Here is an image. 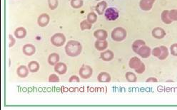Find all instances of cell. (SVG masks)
<instances>
[{"instance_id":"f1b7e54d","label":"cell","mask_w":177,"mask_h":110,"mask_svg":"<svg viewBox=\"0 0 177 110\" xmlns=\"http://www.w3.org/2000/svg\"><path fill=\"white\" fill-rule=\"evenodd\" d=\"M48 4L49 7L51 10H54L59 5V1L58 0H48Z\"/></svg>"},{"instance_id":"277c9868","label":"cell","mask_w":177,"mask_h":110,"mask_svg":"<svg viewBox=\"0 0 177 110\" xmlns=\"http://www.w3.org/2000/svg\"><path fill=\"white\" fill-rule=\"evenodd\" d=\"M51 43L53 46L56 47H61L64 46L66 42V37L61 33H56L54 34L51 38Z\"/></svg>"},{"instance_id":"30bf717a","label":"cell","mask_w":177,"mask_h":110,"mask_svg":"<svg viewBox=\"0 0 177 110\" xmlns=\"http://www.w3.org/2000/svg\"><path fill=\"white\" fill-rule=\"evenodd\" d=\"M22 51L25 56H32L35 54L36 52V48L33 44L28 43V44L24 45L22 48Z\"/></svg>"},{"instance_id":"d6986e66","label":"cell","mask_w":177,"mask_h":110,"mask_svg":"<svg viewBox=\"0 0 177 110\" xmlns=\"http://www.w3.org/2000/svg\"><path fill=\"white\" fill-rule=\"evenodd\" d=\"M152 36L157 39H161L164 37L165 31L163 29L160 28V27H157L152 31Z\"/></svg>"},{"instance_id":"cb8c5ba5","label":"cell","mask_w":177,"mask_h":110,"mask_svg":"<svg viewBox=\"0 0 177 110\" xmlns=\"http://www.w3.org/2000/svg\"><path fill=\"white\" fill-rule=\"evenodd\" d=\"M161 19L165 24H169L172 22L171 18L169 17V11H164L161 14Z\"/></svg>"},{"instance_id":"1f68e13d","label":"cell","mask_w":177,"mask_h":110,"mask_svg":"<svg viewBox=\"0 0 177 110\" xmlns=\"http://www.w3.org/2000/svg\"><path fill=\"white\" fill-rule=\"evenodd\" d=\"M169 17L172 21L177 20V11L172 10L169 12Z\"/></svg>"},{"instance_id":"e0dca14e","label":"cell","mask_w":177,"mask_h":110,"mask_svg":"<svg viewBox=\"0 0 177 110\" xmlns=\"http://www.w3.org/2000/svg\"><path fill=\"white\" fill-rule=\"evenodd\" d=\"M94 36L97 40H106L108 36V33L104 29H98V30L95 31Z\"/></svg>"},{"instance_id":"9a60e30c","label":"cell","mask_w":177,"mask_h":110,"mask_svg":"<svg viewBox=\"0 0 177 110\" xmlns=\"http://www.w3.org/2000/svg\"><path fill=\"white\" fill-rule=\"evenodd\" d=\"M14 35L18 39H22L27 36V30L24 27H18L14 31Z\"/></svg>"},{"instance_id":"4fadbf2b","label":"cell","mask_w":177,"mask_h":110,"mask_svg":"<svg viewBox=\"0 0 177 110\" xmlns=\"http://www.w3.org/2000/svg\"><path fill=\"white\" fill-rule=\"evenodd\" d=\"M30 70H29L28 67L25 65H20L19 67H18L17 70V74L21 78H25L27 77L29 75V72H30Z\"/></svg>"},{"instance_id":"4316f807","label":"cell","mask_w":177,"mask_h":110,"mask_svg":"<svg viewBox=\"0 0 177 110\" xmlns=\"http://www.w3.org/2000/svg\"><path fill=\"white\" fill-rule=\"evenodd\" d=\"M87 21L92 24H94L97 21V15L95 12H89L87 15Z\"/></svg>"},{"instance_id":"5b68a950","label":"cell","mask_w":177,"mask_h":110,"mask_svg":"<svg viewBox=\"0 0 177 110\" xmlns=\"http://www.w3.org/2000/svg\"><path fill=\"white\" fill-rule=\"evenodd\" d=\"M152 55L155 57L158 58L159 60H165L166 58H167L168 56V49L166 48L165 46H159L157 47V48H155L153 51H152Z\"/></svg>"},{"instance_id":"9c48e42d","label":"cell","mask_w":177,"mask_h":110,"mask_svg":"<svg viewBox=\"0 0 177 110\" xmlns=\"http://www.w3.org/2000/svg\"><path fill=\"white\" fill-rule=\"evenodd\" d=\"M156 0H141L139 6L144 11H149L152 9Z\"/></svg>"},{"instance_id":"7c38bea8","label":"cell","mask_w":177,"mask_h":110,"mask_svg":"<svg viewBox=\"0 0 177 110\" xmlns=\"http://www.w3.org/2000/svg\"><path fill=\"white\" fill-rule=\"evenodd\" d=\"M54 71L58 75H64L67 71V66L62 62H59L54 65Z\"/></svg>"},{"instance_id":"ba28073f","label":"cell","mask_w":177,"mask_h":110,"mask_svg":"<svg viewBox=\"0 0 177 110\" xmlns=\"http://www.w3.org/2000/svg\"><path fill=\"white\" fill-rule=\"evenodd\" d=\"M50 21V17L49 15L46 13H44V14H42L41 15H39V17H38V19H37V23H38V25L40 27H45L48 25Z\"/></svg>"},{"instance_id":"603a6c76","label":"cell","mask_w":177,"mask_h":110,"mask_svg":"<svg viewBox=\"0 0 177 110\" xmlns=\"http://www.w3.org/2000/svg\"><path fill=\"white\" fill-rule=\"evenodd\" d=\"M144 45H145V42L144 41H142V40H136L132 44V50L136 53L139 50V48L142 46H144Z\"/></svg>"},{"instance_id":"83f0119b","label":"cell","mask_w":177,"mask_h":110,"mask_svg":"<svg viewBox=\"0 0 177 110\" xmlns=\"http://www.w3.org/2000/svg\"><path fill=\"white\" fill-rule=\"evenodd\" d=\"M125 77H126V79L127 80V81L130 82H136V79H137L135 74L131 72H126Z\"/></svg>"},{"instance_id":"d4e9b609","label":"cell","mask_w":177,"mask_h":110,"mask_svg":"<svg viewBox=\"0 0 177 110\" xmlns=\"http://www.w3.org/2000/svg\"><path fill=\"white\" fill-rule=\"evenodd\" d=\"M83 4H84V2H83L82 0H71V6L72 8H74V9H80L81 7H82Z\"/></svg>"},{"instance_id":"d590c367","label":"cell","mask_w":177,"mask_h":110,"mask_svg":"<svg viewBox=\"0 0 177 110\" xmlns=\"http://www.w3.org/2000/svg\"><path fill=\"white\" fill-rule=\"evenodd\" d=\"M95 1H100V0H95Z\"/></svg>"},{"instance_id":"ac0fdd59","label":"cell","mask_w":177,"mask_h":110,"mask_svg":"<svg viewBox=\"0 0 177 110\" xmlns=\"http://www.w3.org/2000/svg\"><path fill=\"white\" fill-rule=\"evenodd\" d=\"M114 56V53L110 50H107L106 51L102 52L100 55L101 59L104 61H111V60H113Z\"/></svg>"},{"instance_id":"2e32d148","label":"cell","mask_w":177,"mask_h":110,"mask_svg":"<svg viewBox=\"0 0 177 110\" xmlns=\"http://www.w3.org/2000/svg\"><path fill=\"white\" fill-rule=\"evenodd\" d=\"M108 47V42L106 40H97L95 42V48L99 51H104Z\"/></svg>"},{"instance_id":"44dd1931","label":"cell","mask_w":177,"mask_h":110,"mask_svg":"<svg viewBox=\"0 0 177 110\" xmlns=\"http://www.w3.org/2000/svg\"><path fill=\"white\" fill-rule=\"evenodd\" d=\"M97 80L100 82H109L111 81V76L108 72H102L98 75Z\"/></svg>"},{"instance_id":"3957f363","label":"cell","mask_w":177,"mask_h":110,"mask_svg":"<svg viewBox=\"0 0 177 110\" xmlns=\"http://www.w3.org/2000/svg\"><path fill=\"white\" fill-rule=\"evenodd\" d=\"M126 30L122 27H116L111 32V38L115 41H122L126 38Z\"/></svg>"},{"instance_id":"5bb4252c","label":"cell","mask_w":177,"mask_h":110,"mask_svg":"<svg viewBox=\"0 0 177 110\" xmlns=\"http://www.w3.org/2000/svg\"><path fill=\"white\" fill-rule=\"evenodd\" d=\"M59 55L56 53H52L49 56L47 62L51 66H54L59 62Z\"/></svg>"},{"instance_id":"f546056e","label":"cell","mask_w":177,"mask_h":110,"mask_svg":"<svg viewBox=\"0 0 177 110\" xmlns=\"http://www.w3.org/2000/svg\"><path fill=\"white\" fill-rule=\"evenodd\" d=\"M48 81L49 82H59V77H58L57 75L55 74H51L49 76Z\"/></svg>"},{"instance_id":"7402d4cb","label":"cell","mask_w":177,"mask_h":110,"mask_svg":"<svg viewBox=\"0 0 177 110\" xmlns=\"http://www.w3.org/2000/svg\"><path fill=\"white\" fill-rule=\"evenodd\" d=\"M27 67H28V68L31 72L35 73V72H37L39 71V70L40 68V65L37 61H33L29 63Z\"/></svg>"},{"instance_id":"6da1fadb","label":"cell","mask_w":177,"mask_h":110,"mask_svg":"<svg viewBox=\"0 0 177 110\" xmlns=\"http://www.w3.org/2000/svg\"><path fill=\"white\" fill-rule=\"evenodd\" d=\"M82 51V46L79 41L71 40L65 46V52L69 57L74 58L79 56Z\"/></svg>"},{"instance_id":"8fae6325","label":"cell","mask_w":177,"mask_h":110,"mask_svg":"<svg viewBox=\"0 0 177 110\" xmlns=\"http://www.w3.org/2000/svg\"><path fill=\"white\" fill-rule=\"evenodd\" d=\"M151 53H152V51H151V48L149 47H148L146 45L143 46L139 48V51H137L136 54H138L139 56H140L142 58H148L150 56Z\"/></svg>"},{"instance_id":"52a82bcc","label":"cell","mask_w":177,"mask_h":110,"mask_svg":"<svg viewBox=\"0 0 177 110\" xmlns=\"http://www.w3.org/2000/svg\"><path fill=\"white\" fill-rule=\"evenodd\" d=\"M79 74L82 79L87 80L92 77V74H93V69L89 65H83L79 69Z\"/></svg>"},{"instance_id":"e575fe53","label":"cell","mask_w":177,"mask_h":110,"mask_svg":"<svg viewBox=\"0 0 177 110\" xmlns=\"http://www.w3.org/2000/svg\"><path fill=\"white\" fill-rule=\"evenodd\" d=\"M158 80H157V78H155V77H149V78H148L147 80H146V82H157Z\"/></svg>"},{"instance_id":"4dcf8cb0","label":"cell","mask_w":177,"mask_h":110,"mask_svg":"<svg viewBox=\"0 0 177 110\" xmlns=\"http://www.w3.org/2000/svg\"><path fill=\"white\" fill-rule=\"evenodd\" d=\"M9 48H12V47L14 46V44H15L16 40H15V38H14V36H13L11 35V34L9 35Z\"/></svg>"},{"instance_id":"ffe728a7","label":"cell","mask_w":177,"mask_h":110,"mask_svg":"<svg viewBox=\"0 0 177 110\" xmlns=\"http://www.w3.org/2000/svg\"><path fill=\"white\" fill-rule=\"evenodd\" d=\"M107 7V3L104 1H102L99 2L96 6V11L98 13L99 15H102L105 12Z\"/></svg>"},{"instance_id":"7a4b0ae2","label":"cell","mask_w":177,"mask_h":110,"mask_svg":"<svg viewBox=\"0 0 177 110\" xmlns=\"http://www.w3.org/2000/svg\"><path fill=\"white\" fill-rule=\"evenodd\" d=\"M129 65V67L134 69L138 74H142L145 71V65L143 63L142 61L137 57L131 58Z\"/></svg>"},{"instance_id":"484cf974","label":"cell","mask_w":177,"mask_h":110,"mask_svg":"<svg viewBox=\"0 0 177 110\" xmlns=\"http://www.w3.org/2000/svg\"><path fill=\"white\" fill-rule=\"evenodd\" d=\"M92 27V24L89 23L87 20H84L81 22L80 28L82 31L84 30H90Z\"/></svg>"},{"instance_id":"836d02e7","label":"cell","mask_w":177,"mask_h":110,"mask_svg":"<svg viewBox=\"0 0 177 110\" xmlns=\"http://www.w3.org/2000/svg\"><path fill=\"white\" fill-rule=\"evenodd\" d=\"M171 53L173 56H177V44H173L171 46Z\"/></svg>"},{"instance_id":"8992f818","label":"cell","mask_w":177,"mask_h":110,"mask_svg":"<svg viewBox=\"0 0 177 110\" xmlns=\"http://www.w3.org/2000/svg\"><path fill=\"white\" fill-rule=\"evenodd\" d=\"M104 17L108 21H115L119 17V14L116 8H107L104 12Z\"/></svg>"},{"instance_id":"d6a6232c","label":"cell","mask_w":177,"mask_h":110,"mask_svg":"<svg viewBox=\"0 0 177 110\" xmlns=\"http://www.w3.org/2000/svg\"><path fill=\"white\" fill-rule=\"evenodd\" d=\"M69 82H80V79L77 75H72L69 77Z\"/></svg>"}]
</instances>
